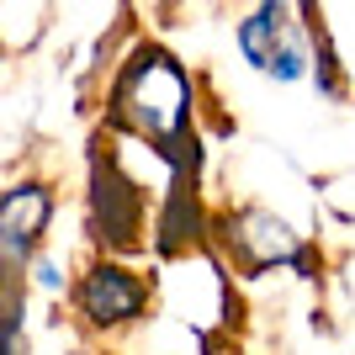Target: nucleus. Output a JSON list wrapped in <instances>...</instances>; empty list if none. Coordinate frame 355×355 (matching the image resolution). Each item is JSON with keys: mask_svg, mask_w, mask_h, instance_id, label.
<instances>
[{"mask_svg": "<svg viewBox=\"0 0 355 355\" xmlns=\"http://www.w3.org/2000/svg\"><path fill=\"white\" fill-rule=\"evenodd\" d=\"M239 53L276 85H297L308 64V21H297L292 0H260L244 21H239Z\"/></svg>", "mask_w": 355, "mask_h": 355, "instance_id": "obj_2", "label": "nucleus"}, {"mask_svg": "<svg viewBox=\"0 0 355 355\" xmlns=\"http://www.w3.org/2000/svg\"><path fill=\"white\" fill-rule=\"evenodd\" d=\"M37 282H43L48 292H59V286H64V276H59V266H53V260H37Z\"/></svg>", "mask_w": 355, "mask_h": 355, "instance_id": "obj_8", "label": "nucleus"}, {"mask_svg": "<svg viewBox=\"0 0 355 355\" xmlns=\"http://www.w3.org/2000/svg\"><path fill=\"white\" fill-rule=\"evenodd\" d=\"M218 239H223V250H228V260H234L239 270H250V276H260V270H270V266L302 260L297 234L266 207H239V212H228V218H218Z\"/></svg>", "mask_w": 355, "mask_h": 355, "instance_id": "obj_4", "label": "nucleus"}, {"mask_svg": "<svg viewBox=\"0 0 355 355\" xmlns=\"http://www.w3.org/2000/svg\"><path fill=\"white\" fill-rule=\"evenodd\" d=\"M53 218V191L37 180H21L0 196V254H6V282H16L32 266V254L43 244V228Z\"/></svg>", "mask_w": 355, "mask_h": 355, "instance_id": "obj_6", "label": "nucleus"}, {"mask_svg": "<svg viewBox=\"0 0 355 355\" xmlns=\"http://www.w3.org/2000/svg\"><path fill=\"white\" fill-rule=\"evenodd\" d=\"M21 318H27L21 292H16V282H6V324H0V334H6V355H21Z\"/></svg>", "mask_w": 355, "mask_h": 355, "instance_id": "obj_7", "label": "nucleus"}, {"mask_svg": "<svg viewBox=\"0 0 355 355\" xmlns=\"http://www.w3.org/2000/svg\"><path fill=\"white\" fill-rule=\"evenodd\" d=\"M106 117L117 122L122 133L154 144V154H164L180 175L196 170V154H186V138H191V80L164 48L144 43L122 64L112 101H106Z\"/></svg>", "mask_w": 355, "mask_h": 355, "instance_id": "obj_1", "label": "nucleus"}, {"mask_svg": "<svg viewBox=\"0 0 355 355\" xmlns=\"http://www.w3.org/2000/svg\"><path fill=\"white\" fill-rule=\"evenodd\" d=\"M69 297L90 329H128L148 313V276H138L122 260H90Z\"/></svg>", "mask_w": 355, "mask_h": 355, "instance_id": "obj_3", "label": "nucleus"}, {"mask_svg": "<svg viewBox=\"0 0 355 355\" xmlns=\"http://www.w3.org/2000/svg\"><path fill=\"white\" fill-rule=\"evenodd\" d=\"M90 234L112 254L133 250L138 234H144V191L101 154L90 164Z\"/></svg>", "mask_w": 355, "mask_h": 355, "instance_id": "obj_5", "label": "nucleus"}]
</instances>
